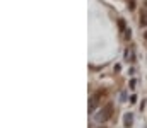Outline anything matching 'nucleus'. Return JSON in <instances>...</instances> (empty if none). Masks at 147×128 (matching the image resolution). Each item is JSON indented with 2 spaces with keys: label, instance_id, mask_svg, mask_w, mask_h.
<instances>
[{
  "label": "nucleus",
  "instance_id": "1",
  "mask_svg": "<svg viewBox=\"0 0 147 128\" xmlns=\"http://www.w3.org/2000/svg\"><path fill=\"white\" fill-rule=\"evenodd\" d=\"M111 115H113V104L108 103V104L96 115V121H98V123H105V121H108L111 118Z\"/></svg>",
  "mask_w": 147,
  "mask_h": 128
},
{
  "label": "nucleus",
  "instance_id": "2",
  "mask_svg": "<svg viewBox=\"0 0 147 128\" xmlns=\"http://www.w3.org/2000/svg\"><path fill=\"white\" fill-rule=\"evenodd\" d=\"M105 94V90H98L96 94H92V97H91V103H89V111H94L96 109V106L99 104V99H101V96Z\"/></svg>",
  "mask_w": 147,
  "mask_h": 128
},
{
  "label": "nucleus",
  "instance_id": "3",
  "mask_svg": "<svg viewBox=\"0 0 147 128\" xmlns=\"http://www.w3.org/2000/svg\"><path fill=\"white\" fill-rule=\"evenodd\" d=\"M132 125V115L128 113V115H125V128H130Z\"/></svg>",
  "mask_w": 147,
  "mask_h": 128
},
{
  "label": "nucleus",
  "instance_id": "4",
  "mask_svg": "<svg viewBox=\"0 0 147 128\" xmlns=\"http://www.w3.org/2000/svg\"><path fill=\"white\" fill-rule=\"evenodd\" d=\"M140 24L147 26V12H142V17H140Z\"/></svg>",
  "mask_w": 147,
  "mask_h": 128
},
{
  "label": "nucleus",
  "instance_id": "5",
  "mask_svg": "<svg viewBox=\"0 0 147 128\" xmlns=\"http://www.w3.org/2000/svg\"><path fill=\"white\" fill-rule=\"evenodd\" d=\"M118 24H120V29H121V31H125V22H123L121 19H120V22H118Z\"/></svg>",
  "mask_w": 147,
  "mask_h": 128
},
{
  "label": "nucleus",
  "instance_id": "6",
  "mask_svg": "<svg viewBox=\"0 0 147 128\" xmlns=\"http://www.w3.org/2000/svg\"><path fill=\"white\" fill-rule=\"evenodd\" d=\"M144 40H146V41H147V31H146V33H144Z\"/></svg>",
  "mask_w": 147,
  "mask_h": 128
}]
</instances>
